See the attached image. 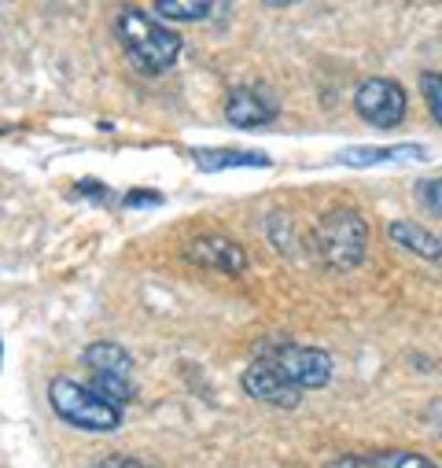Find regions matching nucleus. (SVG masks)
Returning a JSON list of instances; mask_svg holds the SVG:
<instances>
[{
	"instance_id": "nucleus-18",
	"label": "nucleus",
	"mask_w": 442,
	"mask_h": 468,
	"mask_svg": "<svg viewBox=\"0 0 442 468\" xmlns=\"http://www.w3.org/2000/svg\"><path fill=\"white\" fill-rule=\"evenodd\" d=\"M122 203H126V207H163L166 196H163V192H152V188H133V192H126Z\"/></svg>"
},
{
	"instance_id": "nucleus-15",
	"label": "nucleus",
	"mask_w": 442,
	"mask_h": 468,
	"mask_svg": "<svg viewBox=\"0 0 442 468\" xmlns=\"http://www.w3.org/2000/svg\"><path fill=\"white\" fill-rule=\"evenodd\" d=\"M210 12H214L210 0H159L155 5V16L174 19V23H199Z\"/></svg>"
},
{
	"instance_id": "nucleus-7",
	"label": "nucleus",
	"mask_w": 442,
	"mask_h": 468,
	"mask_svg": "<svg viewBox=\"0 0 442 468\" xmlns=\"http://www.w3.org/2000/svg\"><path fill=\"white\" fill-rule=\"evenodd\" d=\"M184 262L214 270V273H226V277H240L251 266V255L244 251V244H237L233 237H217V232H206V237H195L184 251Z\"/></svg>"
},
{
	"instance_id": "nucleus-17",
	"label": "nucleus",
	"mask_w": 442,
	"mask_h": 468,
	"mask_svg": "<svg viewBox=\"0 0 442 468\" xmlns=\"http://www.w3.org/2000/svg\"><path fill=\"white\" fill-rule=\"evenodd\" d=\"M420 92H424V103L431 111V119L442 126V74L438 70L420 74Z\"/></svg>"
},
{
	"instance_id": "nucleus-16",
	"label": "nucleus",
	"mask_w": 442,
	"mask_h": 468,
	"mask_svg": "<svg viewBox=\"0 0 442 468\" xmlns=\"http://www.w3.org/2000/svg\"><path fill=\"white\" fill-rule=\"evenodd\" d=\"M413 196L431 218H442V177H420L413 185Z\"/></svg>"
},
{
	"instance_id": "nucleus-12",
	"label": "nucleus",
	"mask_w": 442,
	"mask_h": 468,
	"mask_svg": "<svg viewBox=\"0 0 442 468\" xmlns=\"http://www.w3.org/2000/svg\"><path fill=\"white\" fill-rule=\"evenodd\" d=\"M336 159H340L343 166L365 170V166L398 163V159H416V163H424V159H427V148H420V144H395V148H343Z\"/></svg>"
},
{
	"instance_id": "nucleus-8",
	"label": "nucleus",
	"mask_w": 442,
	"mask_h": 468,
	"mask_svg": "<svg viewBox=\"0 0 442 468\" xmlns=\"http://www.w3.org/2000/svg\"><path fill=\"white\" fill-rule=\"evenodd\" d=\"M244 391L255 399V402H262V406H273V410H295L299 402H302V391L295 388V384H288L277 369H269V366H262V362H251L247 369H244Z\"/></svg>"
},
{
	"instance_id": "nucleus-11",
	"label": "nucleus",
	"mask_w": 442,
	"mask_h": 468,
	"mask_svg": "<svg viewBox=\"0 0 442 468\" xmlns=\"http://www.w3.org/2000/svg\"><path fill=\"white\" fill-rule=\"evenodd\" d=\"M81 362L92 369V373H107V377H133V358H130V350L119 346V343H110V339H100V343H89L85 346V355Z\"/></svg>"
},
{
	"instance_id": "nucleus-20",
	"label": "nucleus",
	"mask_w": 442,
	"mask_h": 468,
	"mask_svg": "<svg viewBox=\"0 0 442 468\" xmlns=\"http://www.w3.org/2000/svg\"><path fill=\"white\" fill-rule=\"evenodd\" d=\"M74 192H78V196H92L96 203H107V199H110V188H107V185H96V181H81Z\"/></svg>"
},
{
	"instance_id": "nucleus-3",
	"label": "nucleus",
	"mask_w": 442,
	"mask_h": 468,
	"mask_svg": "<svg viewBox=\"0 0 442 468\" xmlns=\"http://www.w3.org/2000/svg\"><path fill=\"white\" fill-rule=\"evenodd\" d=\"M255 362L277 369L288 384H295L302 395L306 391H317V388H328L332 380V362L328 350L321 346H306V343H291V339H280V343H258L255 346Z\"/></svg>"
},
{
	"instance_id": "nucleus-19",
	"label": "nucleus",
	"mask_w": 442,
	"mask_h": 468,
	"mask_svg": "<svg viewBox=\"0 0 442 468\" xmlns=\"http://www.w3.org/2000/svg\"><path fill=\"white\" fill-rule=\"evenodd\" d=\"M92 468H144L137 457H126V453H110V457H103V461H96Z\"/></svg>"
},
{
	"instance_id": "nucleus-14",
	"label": "nucleus",
	"mask_w": 442,
	"mask_h": 468,
	"mask_svg": "<svg viewBox=\"0 0 442 468\" xmlns=\"http://www.w3.org/2000/svg\"><path fill=\"white\" fill-rule=\"evenodd\" d=\"M365 464L369 468H438L435 457L416 450H376V453H365Z\"/></svg>"
},
{
	"instance_id": "nucleus-10",
	"label": "nucleus",
	"mask_w": 442,
	"mask_h": 468,
	"mask_svg": "<svg viewBox=\"0 0 442 468\" xmlns=\"http://www.w3.org/2000/svg\"><path fill=\"white\" fill-rule=\"evenodd\" d=\"M192 159L203 174L237 170V166H273V159L266 152H247V148H195Z\"/></svg>"
},
{
	"instance_id": "nucleus-5",
	"label": "nucleus",
	"mask_w": 442,
	"mask_h": 468,
	"mask_svg": "<svg viewBox=\"0 0 442 468\" xmlns=\"http://www.w3.org/2000/svg\"><path fill=\"white\" fill-rule=\"evenodd\" d=\"M354 111L373 130H398L405 122L409 96L395 78H369L354 89Z\"/></svg>"
},
{
	"instance_id": "nucleus-4",
	"label": "nucleus",
	"mask_w": 442,
	"mask_h": 468,
	"mask_svg": "<svg viewBox=\"0 0 442 468\" xmlns=\"http://www.w3.org/2000/svg\"><path fill=\"white\" fill-rule=\"evenodd\" d=\"M48 402L63 424L81 431H115L122 424V413L115 406H107L100 395L89 391V384H78L70 377H52Z\"/></svg>"
},
{
	"instance_id": "nucleus-21",
	"label": "nucleus",
	"mask_w": 442,
	"mask_h": 468,
	"mask_svg": "<svg viewBox=\"0 0 442 468\" xmlns=\"http://www.w3.org/2000/svg\"><path fill=\"white\" fill-rule=\"evenodd\" d=\"M324 468H369V464H365V453H343V457H332Z\"/></svg>"
},
{
	"instance_id": "nucleus-13",
	"label": "nucleus",
	"mask_w": 442,
	"mask_h": 468,
	"mask_svg": "<svg viewBox=\"0 0 442 468\" xmlns=\"http://www.w3.org/2000/svg\"><path fill=\"white\" fill-rule=\"evenodd\" d=\"M89 391H92V395H100L107 406H115L119 413H122V406H130V402L137 399L133 380H126V377H107V373H92Z\"/></svg>"
},
{
	"instance_id": "nucleus-6",
	"label": "nucleus",
	"mask_w": 442,
	"mask_h": 468,
	"mask_svg": "<svg viewBox=\"0 0 442 468\" xmlns=\"http://www.w3.org/2000/svg\"><path fill=\"white\" fill-rule=\"evenodd\" d=\"M226 119L237 130H262L280 119V96L266 81L233 85L226 96Z\"/></svg>"
},
{
	"instance_id": "nucleus-2",
	"label": "nucleus",
	"mask_w": 442,
	"mask_h": 468,
	"mask_svg": "<svg viewBox=\"0 0 442 468\" xmlns=\"http://www.w3.org/2000/svg\"><path fill=\"white\" fill-rule=\"evenodd\" d=\"M313 248L328 270L351 273L369 255V221L354 207H332L313 225Z\"/></svg>"
},
{
	"instance_id": "nucleus-9",
	"label": "nucleus",
	"mask_w": 442,
	"mask_h": 468,
	"mask_svg": "<svg viewBox=\"0 0 442 468\" xmlns=\"http://www.w3.org/2000/svg\"><path fill=\"white\" fill-rule=\"evenodd\" d=\"M387 237L391 244L413 251L416 259H427V262H442V237H435L431 229H424L420 221H391L387 225Z\"/></svg>"
},
{
	"instance_id": "nucleus-1",
	"label": "nucleus",
	"mask_w": 442,
	"mask_h": 468,
	"mask_svg": "<svg viewBox=\"0 0 442 468\" xmlns=\"http://www.w3.org/2000/svg\"><path fill=\"white\" fill-rule=\"evenodd\" d=\"M115 37L141 74H166L181 59V48H184L181 34L159 23L144 8H122L115 16Z\"/></svg>"
}]
</instances>
